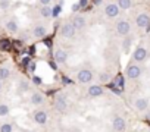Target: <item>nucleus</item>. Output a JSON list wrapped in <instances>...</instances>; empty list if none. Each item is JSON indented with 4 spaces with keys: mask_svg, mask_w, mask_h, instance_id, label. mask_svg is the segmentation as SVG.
Masks as SVG:
<instances>
[{
    "mask_svg": "<svg viewBox=\"0 0 150 132\" xmlns=\"http://www.w3.org/2000/svg\"><path fill=\"white\" fill-rule=\"evenodd\" d=\"M115 32H116V35H119L122 38L129 37V34H131V24H129V21L118 19L115 22Z\"/></svg>",
    "mask_w": 150,
    "mask_h": 132,
    "instance_id": "1",
    "label": "nucleus"
},
{
    "mask_svg": "<svg viewBox=\"0 0 150 132\" xmlns=\"http://www.w3.org/2000/svg\"><path fill=\"white\" fill-rule=\"evenodd\" d=\"M124 74H125V78L127 79H132L134 81V79H138L141 77L143 69H141V66L137 65V63H129L127 68H125Z\"/></svg>",
    "mask_w": 150,
    "mask_h": 132,
    "instance_id": "2",
    "label": "nucleus"
},
{
    "mask_svg": "<svg viewBox=\"0 0 150 132\" xmlns=\"http://www.w3.org/2000/svg\"><path fill=\"white\" fill-rule=\"evenodd\" d=\"M147 57H149V50H147L144 46H137L135 50H134V53H132V60H134V63L141 65V63H144V62L147 60Z\"/></svg>",
    "mask_w": 150,
    "mask_h": 132,
    "instance_id": "3",
    "label": "nucleus"
},
{
    "mask_svg": "<svg viewBox=\"0 0 150 132\" xmlns=\"http://www.w3.org/2000/svg\"><path fill=\"white\" fill-rule=\"evenodd\" d=\"M59 32H60V35H62L63 38H66V40H71V38H74L75 35H77V29H75V27L72 25L71 21L63 22V24L60 25Z\"/></svg>",
    "mask_w": 150,
    "mask_h": 132,
    "instance_id": "4",
    "label": "nucleus"
},
{
    "mask_svg": "<svg viewBox=\"0 0 150 132\" xmlns=\"http://www.w3.org/2000/svg\"><path fill=\"white\" fill-rule=\"evenodd\" d=\"M75 78H77V81H78L80 84H90V82H93V79H94L96 77H94L93 71L84 68V69H80V71L77 72Z\"/></svg>",
    "mask_w": 150,
    "mask_h": 132,
    "instance_id": "5",
    "label": "nucleus"
},
{
    "mask_svg": "<svg viewBox=\"0 0 150 132\" xmlns=\"http://www.w3.org/2000/svg\"><path fill=\"white\" fill-rule=\"evenodd\" d=\"M135 25L140 29H147L150 27V15L147 12H141L135 16Z\"/></svg>",
    "mask_w": 150,
    "mask_h": 132,
    "instance_id": "6",
    "label": "nucleus"
},
{
    "mask_svg": "<svg viewBox=\"0 0 150 132\" xmlns=\"http://www.w3.org/2000/svg\"><path fill=\"white\" fill-rule=\"evenodd\" d=\"M71 22H72V25L75 27L77 31H83V29L87 28V18L84 15H74Z\"/></svg>",
    "mask_w": 150,
    "mask_h": 132,
    "instance_id": "7",
    "label": "nucleus"
},
{
    "mask_svg": "<svg viewBox=\"0 0 150 132\" xmlns=\"http://www.w3.org/2000/svg\"><path fill=\"white\" fill-rule=\"evenodd\" d=\"M103 11H105V15H106L108 18H110V19L118 18L119 13H121V9H119V6H118L116 3H106Z\"/></svg>",
    "mask_w": 150,
    "mask_h": 132,
    "instance_id": "8",
    "label": "nucleus"
},
{
    "mask_svg": "<svg viewBox=\"0 0 150 132\" xmlns=\"http://www.w3.org/2000/svg\"><path fill=\"white\" fill-rule=\"evenodd\" d=\"M112 129L115 132H124L127 129V120L122 116H115L112 119Z\"/></svg>",
    "mask_w": 150,
    "mask_h": 132,
    "instance_id": "9",
    "label": "nucleus"
},
{
    "mask_svg": "<svg viewBox=\"0 0 150 132\" xmlns=\"http://www.w3.org/2000/svg\"><path fill=\"white\" fill-rule=\"evenodd\" d=\"M53 57H54V62H56L57 65H63V63H66V62H68L69 53H68L65 48H56V50H54Z\"/></svg>",
    "mask_w": 150,
    "mask_h": 132,
    "instance_id": "10",
    "label": "nucleus"
},
{
    "mask_svg": "<svg viewBox=\"0 0 150 132\" xmlns=\"http://www.w3.org/2000/svg\"><path fill=\"white\" fill-rule=\"evenodd\" d=\"M87 94H88V97H91V98L102 97V95L105 94V88H103L100 84H93V85H90V87L87 88Z\"/></svg>",
    "mask_w": 150,
    "mask_h": 132,
    "instance_id": "11",
    "label": "nucleus"
},
{
    "mask_svg": "<svg viewBox=\"0 0 150 132\" xmlns=\"http://www.w3.org/2000/svg\"><path fill=\"white\" fill-rule=\"evenodd\" d=\"M34 122L37 123V125H46L47 123V120H49V113L46 112V110H37V112H34Z\"/></svg>",
    "mask_w": 150,
    "mask_h": 132,
    "instance_id": "12",
    "label": "nucleus"
},
{
    "mask_svg": "<svg viewBox=\"0 0 150 132\" xmlns=\"http://www.w3.org/2000/svg\"><path fill=\"white\" fill-rule=\"evenodd\" d=\"M132 104H134V109L137 112H146L149 109V100L146 97H137Z\"/></svg>",
    "mask_w": 150,
    "mask_h": 132,
    "instance_id": "13",
    "label": "nucleus"
},
{
    "mask_svg": "<svg viewBox=\"0 0 150 132\" xmlns=\"http://www.w3.org/2000/svg\"><path fill=\"white\" fill-rule=\"evenodd\" d=\"M30 101H31L33 106H41V104H44L46 97H44L43 93H40V91H34V93L31 94V97H30Z\"/></svg>",
    "mask_w": 150,
    "mask_h": 132,
    "instance_id": "14",
    "label": "nucleus"
},
{
    "mask_svg": "<svg viewBox=\"0 0 150 132\" xmlns=\"http://www.w3.org/2000/svg\"><path fill=\"white\" fill-rule=\"evenodd\" d=\"M54 106L59 112H65L66 107H68V100H66V95L65 94H57L56 95V101H54Z\"/></svg>",
    "mask_w": 150,
    "mask_h": 132,
    "instance_id": "15",
    "label": "nucleus"
},
{
    "mask_svg": "<svg viewBox=\"0 0 150 132\" xmlns=\"http://www.w3.org/2000/svg\"><path fill=\"white\" fill-rule=\"evenodd\" d=\"M47 27H44V25H35L34 28H33V37L34 38H37V40H41V38H44L46 35H47Z\"/></svg>",
    "mask_w": 150,
    "mask_h": 132,
    "instance_id": "16",
    "label": "nucleus"
},
{
    "mask_svg": "<svg viewBox=\"0 0 150 132\" xmlns=\"http://www.w3.org/2000/svg\"><path fill=\"white\" fill-rule=\"evenodd\" d=\"M5 27H6V31H9V32H18L19 31V25H18L16 19H9Z\"/></svg>",
    "mask_w": 150,
    "mask_h": 132,
    "instance_id": "17",
    "label": "nucleus"
},
{
    "mask_svg": "<svg viewBox=\"0 0 150 132\" xmlns=\"http://www.w3.org/2000/svg\"><path fill=\"white\" fill-rule=\"evenodd\" d=\"M116 5L121 11H129L132 8V0H116Z\"/></svg>",
    "mask_w": 150,
    "mask_h": 132,
    "instance_id": "18",
    "label": "nucleus"
},
{
    "mask_svg": "<svg viewBox=\"0 0 150 132\" xmlns=\"http://www.w3.org/2000/svg\"><path fill=\"white\" fill-rule=\"evenodd\" d=\"M40 15H41V18L49 19V18L53 16V9H52L50 6H41V8H40Z\"/></svg>",
    "mask_w": 150,
    "mask_h": 132,
    "instance_id": "19",
    "label": "nucleus"
},
{
    "mask_svg": "<svg viewBox=\"0 0 150 132\" xmlns=\"http://www.w3.org/2000/svg\"><path fill=\"white\" fill-rule=\"evenodd\" d=\"M97 79H99V82L100 84H109L110 82V79H112V75L109 74V72H100L99 75H97Z\"/></svg>",
    "mask_w": 150,
    "mask_h": 132,
    "instance_id": "20",
    "label": "nucleus"
},
{
    "mask_svg": "<svg viewBox=\"0 0 150 132\" xmlns=\"http://www.w3.org/2000/svg\"><path fill=\"white\" fill-rule=\"evenodd\" d=\"M11 113V107L6 103H0V117H5Z\"/></svg>",
    "mask_w": 150,
    "mask_h": 132,
    "instance_id": "21",
    "label": "nucleus"
},
{
    "mask_svg": "<svg viewBox=\"0 0 150 132\" xmlns=\"http://www.w3.org/2000/svg\"><path fill=\"white\" fill-rule=\"evenodd\" d=\"M131 44H132V38L131 37H125L124 41H122V50L124 51H128L129 47H131Z\"/></svg>",
    "mask_w": 150,
    "mask_h": 132,
    "instance_id": "22",
    "label": "nucleus"
},
{
    "mask_svg": "<svg viewBox=\"0 0 150 132\" xmlns=\"http://www.w3.org/2000/svg\"><path fill=\"white\" fill-rule=\"evenodd\" d=\"M9 77H11V71L8 68H0V81L8 79Z\"/></svg>",
    "mask_w": 150,
    "mask_h": 132,
    "instance_id": "23",
    "label": "nucleus"
},
{
    "mask_svg": "<svg viewBox=\"0 0 150 132\" xmlns=\"http://www.w3.org/2000/svg\"><path fill=\"white\" fill-rule=\"evenodd\" d=\"M19 90H21L22 93H27V91L30 90V84H28V81L22 79V81L19 82Z\"/></svg>",
    "mask_w": 150,
    "mask_h": 132,
    "instance_id": "24",
    "label": "nucleus"
},
{
    "mask_svg": "<svg viewBox=\"0 0 150 132\" xmlns=\"http://www.w3.org/2000/svg\"><path fill=\"white\" fill-rule=\"evenodd\" d=\"M12 131H13L12 123H3L2 126H0V132H12Z\"/></svg>",
    "mask_w": 150,
    "mask_h": 132,
    "instance_id": "25",
    "label": "nucleus"
},
{
    "mask_svg": "<svg viewBox=\"0 0 150 132\" xmlns=\"http://www.w3.org/2000/svg\"><path fill=\"white\" fill-rule=\"evenodd\" d=\"M9 8H11V0H0V9L8 11Z\"/></svg>",
    "mask_w": 150,
    "mask_h": 132,
    "instance_id": "26",
    "label": "nucleus"
},
{
    "mask_svg": "<svg viewBox=\"0 0 150 132\" xmlns=\"http://www.w3.org/2000/svg\"><path fill=\"white\" fill-rule=\"evenodd\" d=\"M9 46H11V44H9V41H8V40H3V41H2V44H0V47H2L3 50H8V48H9Z\"/></svg>",
    "mask_w": 150,
    "mask_h": 132,
    "instance_id": "27",
    "label": "nucleus"
},
{
    "mask_svg": "<svg viewBox=\"0 0 150 132\" xmlns=\"http://www.w3.org/2000/svg\"><path fill=\"white\" fill-rule=\"evenodd\" d=\"M33 82H34L35 85H41V78H40V77H35V75H34V77H33Z\"/></svg>",
    "mask_w": 150,
    "mask_h": 132,
    "instance_id": "28",
    "label": "nucleus"
},
{
    "mask_svg": "<svg viewBox=\"0 0 150 132\" xmlns=\"http://www.w3.org/2000/svg\"><path fill=\"white\" fill-rule=\"evenodd\" d=\"M38 2H40V5H41V6H50L52 0H38Z\"/></svg>",
    "mask_w": 150,
    "mask_h": 132,
    "instance_id": "29",
    "label": "nucleus"
},
{
    "mask_svg": "<svg viewBox=\"0 0 150 132\" xmlns=\"http://www.w3.org/2000/svg\"><path fill=\"white\" fill-rule=\"evenodd\" d=\"M78 5H80V8H86L88 5V0H78Z\"/></svg>",
    "mask_w": 150,
    "mask_h": 132,
    "instance_id": "30",
    "label": "nucleus"
},
{
    "mask_svg": "<svg viewBox=\"0 0 150 132\" xmlns=\"http://www.w3.org/2000/svg\"><path fill=\"white\" fill-rule=\"evenodd\" d=\"M28 71H30L31 74L35 71V63H34V62H31V63H30V66H28Z\"/></svg>",
    "mask_w": 150,
    "mask_h": 132,
    "instance_id": "31",
    "label": "nucleus"
},
{
    "mask_svg": "<svg viewBox=\"0 0 150 132\" xmlns=\"http://www.w3.org/2000/svg\"><path fill=\"white\" fill-rule=\"evenodd\" d=\"M60 13V6H54V9H53V16H56V15H59Z\"/></svg>",
    "mask_w": 150,
    "mask_h": 132,
    "instance_id": "32",
    "label": "nucleus"
},
{
    "mask_svg": "<svg viewBox=\"0 0 150 132\" xmlns=\"http://www.w3.org/2000/svg\"><path fill=\"white\" fill-rule=\"evenodd\" d=\"M30 63H31V60H30L28 57H25V59L22 60V65H24V66H27V68H28V66H30Z\"/></svg>",
    "mask_w": 150,
    "mask_h": 132,
    "instance_id": "33",
    "label": "nucleus"
},
{
    "mask_svg": "<svg viewBox=\"0 0 150 132\" xmlns=\"http://www.w3.org/2000/svg\"><path fill=\"white\" fill-rule=\"evenodd\" d=\"M78 9H80V5H78V3H75V5H72V11H74V12H77Z\"/></svg>",
    "mask_w": 150,
    "mask_h": 132,
    "instance_id": "34",
    "label": "nucleus"
},
{
    "mask_svg": "<svg viewBox=\"0 0 150 132\" xmlns=\"http://www.w3.org/2000/svg\"><path fill=\"white\" fill-rule=\"evenodd\" d=\"M68 132H80V131H78V129H69Z\"/></svg>",
    "mask_w": 150,
    "mask_h": 132,
    "instance_id": "35",
    "label": "nucleus"
},
{
    "mask_svg": "<svg viewBox=\"0 0 150 132\" xmlns=\"http://www.w3.org/2000/svg\"><path fill=\"white\" fill-rule=\"evenodd\" d=\"M0 90H2V81H0Z\"/></svg>",
    "mask_w": 150,
    "mask_h": 132,
    "instance_id": "36",
    "label": "nucleus"
},
{
    "mask_svg": "<svg viewBox=\"0 0 150 132\" xmlns=\"http://www.w3.org/2000/svg\"><path fill=\"white\" fill-rule=\"evenodd\" d=\"M27 132H35V131H27Z\"/></svg>",
    "mask_w": 150,
    "mask_h": 132,
    "instance_id": "37",
    "label": "nucleus"
}]
</instances>
